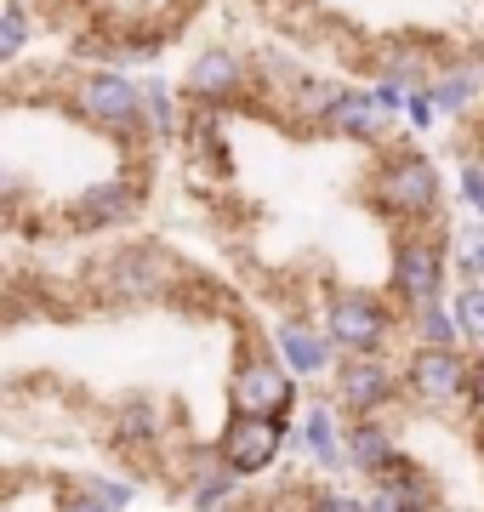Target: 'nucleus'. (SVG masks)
<instances>
[{
	"label": "nucleus",
	"mask_w": 484,
	"mask_h": 512,
	"mask_svg": "<svg viewBox=\"0 0 484 512\" xmlns=\"http://www.w3.org/2000/svg\"><path fill=\"white\" fill-rule=\"evenodd\" d=\"M450 268L462 279H479L484 285V217L450 228Z\"/></svg>",
	"instance_id": "20"
},
{
	"label": "nucleus",
	"mask_w": 484,
	"mask_h": 512,
	"mask_svg": "<svg viewBox=\"0 0 484 512\" xmlns=\"http://www.w3.org/2000/svg\"><path fill=\"white\" fill-rule=\"evenodd\" d=\"M143 211V188L131 183V177H109V183H92L80 188L75 200H69V222H75L80 234H103V228H120Z\"/></svg>",
	"instance_id": "13"
},
{
	"label": "nucleus",
	"mask_w": 484,
	"mask_h": 512,
	"mask_svg": "<svg viewBox=\"0 0 484 512\" xmlns=\"http://www.w3.org/2000/svg\"><path fill=\"white\" fill-rule=\"evenodd\" d=\"M428 92H433V103H439V114H467L484 92V63H450L445 74L428 80Z\"/></svg>",
	"instance_id": "17"
},
{
	"label": "nucleus",
	"mask_w": 484,
	"mask_h": 512,
	"mask_svg": "<svg viewBox=\"0 0 484 512\" xmlns=\"http://www.w3.org/2000/svg\"><path fill=\"white\" fill-rule=\"evenodd\" d=\"M245 86H251V63L240 52H228V46H211V52L194 57V69H188L183 92L205 109H228V103H240Z\"/></svg>",
	"instance_id": "11"
},
{
	"label": "nucleus",
	"mask_w": 484,
	"mask_h": 512,
	"mask_svg": "<svg viewBox=\"0 0 484 512\" xmlns=\"http://www.w3.org/2000/svg\"><path fill=\"white\" fill-rule=\"evenodd\" d=\"M143 92H149V137H154V143H171L177 126H183V114H177V92H171L166 80H149Z\"/></svg>",
	"instance_id": "22"
},
{
	"label": "nucleus",
	"mask_w": 484,
	"mask_h": 512,
	"mask_svg": "<svg viewBox=\"0 0 484 512\" xmlns=\"http://www.w3.org/2000/svg\"><path fill=\"white\" fill-rule=\"evenodd\" d=\"M467 410L484 421V353L473 359V387H467Z\"/></svg>",
	"instance_id": "28"
},
{
	"label": "nucleus",
	"mask_w": 484,
	"mask_h": 512,
	"mask_svg": "<svg viewBox=\"0 0 484 512\" xmlns=\"http://www.w3.org/2000/svg\"><path fill=\"white\" fill-rule=\"evenodd\" d=\"M285 444H291V416H245V410H228L223 433L211 444V456L223 461L228 473L262 478L285 456Z\"/></svg>",
	"instance_id": "5"
},
{
	"label": "nucleus",
	"mask_w": 484,
	"mask_h": 512,
	"mask_svg": "<svg viewBox=\"0 0 484 512\" xmlns=\"http://www.w3.org/2000/svg\"><path fill=\"white\" fill-rule=\"evenodd\" d=\"M302 444H308V456L319 461V473L348 467V427L336 421L331 404H314V410H308V421H302Z\"/></svg>",
	"instance_id": "16"
},
{
	"label": "nucleus",
	"mask_w": 484,
	"mask_h": 512,
	"mask_svg": "<svg viewBox=\"0 0 484 512\" xmlns=\"http://www.w3.org/2000/svg\"><path fill=\"white\" fill-rule=\"evenodd\" d=\"M365 507H371V512H439V507H445V484H439L422 461L399 456L388 473L371 478Z\"/></svg>",
	"instance_id": "9"
},
{
	"label": "nucleus",
	"mask_w": 484,
	"mask_h": 512,
	"mask_svg": "<svg viewBox=\"0 0 484 512\" xmlns=\"http://www.w3.org/2000/svg\"><path fill=\"white\" fill-rule=\"evenodd\" d=\"M331 399L348 421L365 416H388L393 404L405 399V370H393L382 353H359V359H342L331 376Z\"/></svg>",
	"instance_id": "7"
},
{
	"label": "nucleus",
	"mask_w": 484,
	"mask_h": 512,
	"mask_svg": "<svg viewBox=\"0 0 484 512\" xmlns=\"http://www.w3.org/2000/svg\"><path fill=\"white\" fill-rule=\"evenodd\" d=\"M479 450H484V421H479Z\"/></svg>",
	"instance_id": "30"
},
{
	"label": "nucleus",
	"mask_w": 484,
	"mask_h": 512,
	"mask_svg": "<svg viewBox=\"0 0 484 512\" xmlns=\"http://www.w3.org/2000/svg\"><path fill=\"white\" fill-rule=\"evenodd\" d=\"M302 512H371L365 495H348V490H314L302 501Z\"/></svg>",
	"instance_id": "24"
},
{
	"label": "nucleus",
	"mask_w": 484,
	"mask_h": 512,
	"mask_svg": "<svg viewBox=\"0 0 484 512\" xmlns=\"http://www.w3.org/2000/svg\"><path fill=\"white\" fill-rule=\"evenodd\" d=\"M450 313H456V325L473 348H484V285L479 279H462L456 291H450Z\"/></svg>",
	"instance_id": "21"
},
{
	"label": "nucleus",
	"mask_w": 484,
	"mask_h": 512,
	"mask_svg": "<svg viewBox=\"0 0 484 512\" xmlns=\"http://www.w3.org/2000/svg\"><path fill=\"white\" fill-rule=\"evenodd\" d=\"M177 6H183V12H194V6H205V0H177Z\"/></svg>",
	"instance_id": "29"
},
{
	"label": "nucleus",
	"mask_w": 484,
	"mask_h": 512,
	"mask_svg": "<svg viewBox=\"0 0 484 512\" xmlns=\"http://www.w3.org/2000/svg\"><path fill=\"white\" fill-rule=\"evenodd\" d=\"M405 120H410V131H428L433 120H439V103H433L428 86H416V92L405 97Z\"/></svg>",
	"instance_id": "25"
},
{
	"label": "nucleus",
	"mask_w": 484,
	"mask_h": 512,
	"mask_svg": "<svg viewBox=\"0 0 484 512\" xmlns=\"http://www.w3.org/2000/svg\"><path fill=\"white\" fill-rule=\"evenodd\" d=\"M399 456H405V450H399V439H393V427L382 416L348 421V467H359L365 478H376V473H388Z\"/></svg>",
	"instance_id": "15"
},
{
	"label": "nucleus",
	"mask_w": 484,
	"mask_h": 512,
	"mask_svg": "<svg viewBox=\"0 0 484 512\" xmlns=\"http://www.w3.org/2000/svg\"><path fill=\"white\" fill-rule=\"evenodd\" d=\"M57 512H120V507H109L97 490H63L57 495Z\"/></svg>",
	"instance_id": "26"
},
{
	"label": "nucleus",
	"mask_w": 484,
	"mask_h": 512,
	"mask_svg": "<svg viewBox=\"0 0 484 512\" xmlns=\"http://www.w3.org/2000/svg\"><path fill=\"white\" fill-rule=\"evenodd\" d=\"M319 325L331 330V342L342 359H359V353H382L388 336L399 330V302H388L382 291H365V285H336L325 296V319Z\"/></svg>",
	"instance_id": "3"
},
{
	"label": "nucleus",
	"mask_w": 484,
	"mask_h": 512,
	"mask_svg": "<svg viewBox=\"0 0 484 512\" xmlns=\"http://www.w3.org/2000/svg\"><path fill=\"white\" fill-rule=\"evenodd\" d=\"M274 353H280L297 376H336V365H342L331 330L314 325V319H297V313L274 319Z\"/></svg>",
	"instance_id": "12"
},
{
	"label": "nucleus",
	"mask_w": 484,
	"mask_h": 512,
	"mask_svg": "<svg viewBox=\"0 0 484 512\" xmlns=\"http://www.w3.org/2000/svg\"><path fill=\"white\" fill-rule=\"evenodd\" d=\"M388 291L405 313L450 302V234L433 228H399L393 239V268H388Z\"/></svg>",
	"instance_id": "2"
},
{
	"label": "nucleus",
	"mask_w": 484,
	"mask_h": 512,
	"mask_svg": "<svg viewBox=\"0 0 484 512\" xmlns=\"http://www.w3.org/2000/svg\"><path fill=\"white\" fill-rule=\"evenodd\" d=\"M23 46H29V6L6 0V12H0V63H18Z\"/></svg>",
	"instance_id": "23"
},
{
	"label": "nucleus",
	"mask_w": 484,
	"mask_h": 512,
	"mask_svg": "<svg viewBox=\"0 0 484 512\" xmlns=\"http://www.w3.org/2000/svg\"><path fill=\"white\" fill-rule=\"evenodd\" d=\"M291 404H297V370L285 365L274 348L240 353V365L228 376V410H245V416H291Z\"/></svg>",
	"instance_id": "6"
},
{
	"label": "nucleus",
	"mask_w": 484,
	"mask_h": 512,
	"mask_svg": "<svg viewBox=\"0 0 484 512\" xmlns=\"http://www.w3.org/2000/svg\"><path fill=\"white\" fill-rule=\"evenodd\" d=\"M405 319H410V336H416V348H462V342H467L462 325H456V313H450V302L416 308V313H405Z\"/></svg>",
	"instance_id": "19"
},
{
	"label": "nucleus",
	"mask_w": 484,
	"mask_h": 512,
	"mask_svg": "<svg viewBox=\"0 0 484 512\" xmlns=\"http://www.w3.org/2000/svg\"><path fill=\"white\" fill-rule=\"evenodd\" d=\"M405 399L428 404V410H445V404H467V387H473V359L462 348H410L405 365Z\"/></svg>",
	"instance_id": "8"
},
{
	"label": "nucleus",
	"mask_w": 484,
	"mask_h": 512,
	"mask_svg": "<svg viewBox=\"0 0 484 512\" xmlns=\"http://www.w3.org/2000/svg\"><path fill=\"white\" fill-rule=\"evenodd\" d=\"M177 279V262H171L160 245H120L109 262V291L126 296V302H154V296L171 291Z\"/></svg>",
	"instance_id": "10"
},
{
	"label": "nucleus",
	"mask_w": 484,
	"mask_h": 512,
	"mask_svg": "<svg viewBox=\"0 0 484 512\" xmlns=\"http://www.w3.org/2000/svg\"><path fill=\"white\" fill-rule=\"evenodd\" d=\"M86 490H97L103 501H109V507H120V512H126V501L137 495V484H114V478H92Z\"/></svg>",
	"instance_id": "27"
},
{
	"label": "nucleus",
	"mask_w": 484,
	"mask_h": 512,
	"mask_svg": "<svg viewBox=\"0 0 484 512\" xmlns=\"http://www.w3.org/2000/svg\"><path fill=\"white\" fill-rule=\"evenodd\" d=\"M75 114L86 126H97L114 143H137L149 137V92L126 80L120 69H97L75 80Z\"/></svg>",
	"instance_id": "4"
},
{
	"label": "nucleus",
	"mask_w": 484,
	"mask_h": 512,
	"mask_svg": "<svg viewBox=\"0 0 484 512\" xmlns=\"http://www.w3.org/2000/svg\"><path fill=\"white\" fill-rule=\"evenodd\" d=\"M319 131H331V137H342V143H365V148H376V143H388V131H393V114L376 103V92L365 86H348V97L336 103V114L325 120Z\"/></svg>",
	"instance_id": "14"
},
{
	"label": "nucleus",
	"mask_w": 484,
	"mask_h": 512,
	"mask_svg": "<svg viewBox=\"0 0 484 512\" xmlns=\"http://www.w3.org/2000/svg\"><path fill=\"white\" fill-rule=\"evenodd\" d=\"M245 478L228 473L223 461L211 456V467H200V478H194V490H188V507L194 512H228L234 507V495H240Z\"/></svg>",
	"instance_id": "18"
},
{
	"label": "nucleus",
	"mask_w": 484,
	"mask_h": 512,
	"mask_svg": "<svg viewBox=\"0 0 484 512\" xmlns=\"http://www.w3.org/2000/svg\"><path fill=\"white\" fill-rule=\"evenodd\" d=\"M365 194H371L376 217L399 222V228H433L439 211H445V177H439V165H433V154H422V148H410V143L388 148L376 160Z\"/></svg>",
	"instance_id": "1"
},
{
	"label": "nucleus",
	"mask_w": 484,
	"mask_h": 512,
	"mask_svg": "<svg viewBox=\"0 0 484 512\" xmlns=\"http://www.w3.org/2000/svg\"><path fill=\"white\" fill-rule=\"evenodd\" d=\"M228 512H234V507H228Z\"/></svg>",
	"instance_id": "31"
}]
</instances>
